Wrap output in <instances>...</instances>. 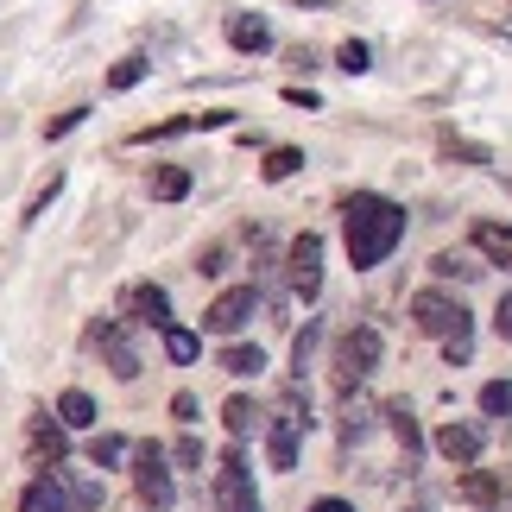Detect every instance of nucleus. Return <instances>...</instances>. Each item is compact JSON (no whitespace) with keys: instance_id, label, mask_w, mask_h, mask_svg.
I'll return each instance as SVG.
<instances>
[{"instance_id":"nucleus-30","label":"nucleus","mask_w":512,"mask_h":512,"mask_svg":"<svg viewBox=\"0 0 512 512\" xmlns=\"http://www.w3.org/2000/svg\"><path fill=\"white\" fill-rule=\"evenodd\" d=\"M336 64H342L348 76H361V70H367V45H361V38H348V45L336 51Z\"/></svg>"},{"instance_id":"nucleus-4","label":"nucleus","mask_w":512,"mask_h":512,"mask_svg":"<svg viewBox=\"0 0 512 512\" xmlns=\"http://www.w3.org/2000/svg\"><path fill=\"white\" fill-rule=\"evenodd\" d=\"M304 424H310V405L298 399V392H285L279 418L266 424V456H272V468H291V462H298V430Z\"/></svg>"},{"instance_id":"nucleus-13","label":"nucleus","mask_w":512,"mask_h":512,"mask_svg":"<svg viewBox=\"0 0 512 512\" xmlns=\"http://www.w3.org/2000/svg\"><path fill=\"white\" fill-rule=\"evenodd\" d=\"M462 500L468 506H506L512 500V481H500V475H487V468H462Z\"/></svg>"},{"instance_id":"nucleus-34","label":"nucleus","mask_w":512,"mask_h":512,"mask_svg":"<svg viewBox=\"0 0 512 512\" xmlns=\"http://www.w3.org/2000/svg\"><path fill=\"white\" fill-rule=\"evenodd\" d=\"M171 418H184V424H196V399H190V392H177V399H171Z\"/></svg>"},{"instance_id":"nucleus-24","label":"nucleus","mask_w":512,"mask_h":512,"mask_svg":"<svg viewBox=\"0 0 512 512\" xmlns=\"http://www.w3.org/2000/svg\"><path fill=\"white\" fill-rule=\"evenodd\" d=\"M298 165H304V152H298V146H279V152H266V165H260V171H266V184H285V177L298 171Z\"/></svg>"},{"instance_id":"nucleus-28","label":"nucleus","mask_w":512,"mask_h":512,"mask_svg":"<svg viewBox=\"0 0 512 512\" xmlns=\"http://www.w3.org/2000/svg\"><path fill=\"white\" fill-rule=\"evenodd\" d=\"M140 76H146V57H121V64L108 70V89H133Z\"/></svg>"},{"instance_id":"nucleus-1","label":"nucleus","mask_w":512,"mask_h":512,"mask_svg":"<svg viewBox=\"0 0 512 512\" xmlns=\"http://www.w3.org/2000/svg\"><path fill=\"white\" fill-rule=\"evenodd\" d=\"M342 241H348V266L354 272L380 266L386 253L405 241V209L386 203V196H373V190H354L342 203Z\"/></svg>"},{"instance_id":"nucleus-29","label":"nucleus","mask_w":512,"mask_h":512,"mask_svg":"<svg viewBox=\"0 0 512 512\" xmlns=\"http://www.w3.org/2000/svg\"><path fill=\"white\" fill-rule=\"evenodd\" d=\"M310 354H317V323H304V336L291 342V367L304 373V367H310Z\"/></svg>"},{"instance_id":"nucleus-19","label":"nucleus","mask_w":512,"mask_h":512,"mask_svg":"<svg viewBox=\"0 0 512 512\" xmlns=\"http://www.w3.org/2000/svg\"><path fill=\"white\" fill-rule=\"evenodd\" d=\"M57 481H64L70 512H102V481L95 475H57Z\"/></svg>"},{"instance_id":"nucleus-2","label":"nucleus","mask_w":512,"mask_h":512,"mask_svg":"<svg viewBox=\"0 0 512 512\" xmlns=\"http://www.w3.org/2000/svg\"><path fill=\"white\" fill-rule=\"evenodd\" d=\"M380 348H386L380 329H373V323H354L348 336L336 342V392H354V386H361L367 373L380 367Z\"/></svg>"},{"instance_id":"nucleus-32","label":"nucleus","mask_w":512,"mask_h":512,"mask_svg":"<svg viewBox=\"0 0 512 512\" xmlns=\"http://www.w3.org/2000/svg\"><path fill=\"white\" fill-rule=\"evenodd\" d=\"M171 456H177V462H184V468H203V443H196V437H184V443H177V449H171Z\"/></svg>"},{"instance_id":"nucleus-15","label":"nucleus","mask_w":512,"mask_h":512,"mask_svg":"<svg viewBox=\"0 0 512 512\" xmlns=\"http://www.w3.org/2000/svg\"><path fill=\"white\" fill-rule=\"evenodd\" d=\"M475 253L494 266H512V222H475Z\"/></svg>"},{"instance_id":"nucleus-10","label":"nucleus","mask_w":512,"mask_h":512,"mask_svg":"<svg viewBox=\"0 0 512 512\" xmlns=\"http://www.w3.org/2000/svg\"><path fill=\"white\" fill-rule=\"evenodd\" d=\"M481 424H462V418H449L443 430H437V456L449 462V468H475L481 462Z\"/></svg>"},{"instance_id":"nucleus-26","label":"nucleus","mask_w":512,"mask_h":512,"mask_svg":"<svg viewBox=\"0 0 512 512\" xmlns=\"http://www.w3.org/2000/svg\"><path fill=\"white\" fill-rule=\"evenodd\" d=\"M430 272H437V279H475V260H462V253H437V260H430Z\"/></svg>"},{"instance_id":"nucleus-25","label":"nucleus","mask_w":512,"mask_h":512,"mask_svg":"<svg viewBox=\"0 0 512 512\" xmlns=\"http://www.w3.org/2000/svg\"><path fill=\"white\" fill-rule=\"evenodd\" d=\"M159 336H165V354H171V361H196V354H203V342H196L190 329H177V323L159 329Z\"/></svg>"},{"instance_id":"nucleus-12","label":"nucleus","mask_w":512,"mask_h":512,"mask_svg":"<svg viewBox=\"0 0 512 512\" xmlns=\"http://www.w3.org/2000/svg\"><path fill=\"white\" fill-rule=\"evenodd\" d=\"M127 317L146 323V329H171V298H165V285H133V291H127Z\"/></svg>"},{"instance_id":"nucleus-21","label":"nucleus","mask_w":512,"mask_h":512,"mask_svg":"<svg viewBox=\"0 0 512 512\" xmlns=\"http://www.w3.org/2000/svg\"><path fill=\"white\" fill-rule=\"evenodd\" d=\"M260 367H266L260 348H247V342H228L222 348V373H234V380H247V373H260Z\"/></svg>"},{"instance_id":"nucleus-3","label":"nucleus","mask_w":512,"mask_h":512,"mask_svg":"<svg viewBox=\"0 0 512 512\" xmlns=\"http://www.w3.org/2000/svg\"><path fill=\"white\" fill-rule=\"evenodd\" d=\"M411 323L437 342L468 336V310H462V298H449V291H418V298H411Z\"/></svg>"},{"instance_id":"nucleus-27","label":"nucleus","mask_w":512,"mask_h":512,"mask_svg":"<svg viewBox=\"0 0 512 512\" xmlns=\"http://www.w3.org/2000/svg\"><path fill=\"white\" fill-rule=\"evenodd\" d=\"M121 456H127V437H95V443H89V462H95V468H114Z\"/></svg>"},{"instance_id":"nucleus-22","label":"nucleus","mask_w":512,"mask_h":512,"mask_svg":"<svg viewBox=\"0 0 512 512\" xmlns=\"http://www.w3.org/2000/svg\"><path fill=\"white\" fill-rule=\"evenodd\" d=\"M152 196H159V203L190 196V171H184V165H159V171H152Z\"/></svg>"},{"instance_id":"nucleus-31","label":"nucleus","mask_w":512,"mask_h":512,"mask_svg":"<svg viewBox=\"0 0 512 512\" xmlns=\"http://www.w3.org/2000/svg\"><path fill=\"white\" fill-rule=\"evenodd\" d=\"M83 121H89V108H70V114H57V121H51L45 133H51V140H64V133H76Z\"/></svg>"},{"instance_id":"nucleus-14","label":"nucleus","mask_w":512,"mask_h":512,"mask_svg":"<svg viewBox=\"0 0 512 512\" xmlns=\"http://www.w3.org/2000/svg\"><path fill=\"white\" fill-rule=\"evenodd\" d=\"M228 45L260 57V51H272V26H266L260 13H228Z\"/></svg>"},{"instance_id":"nucleus-18","label":"nucleus","mask_w":512,"mask_h":512,"mask_svg":"<svg viewBox=\"0 0 512 512\" xmlns=\"http://www.w3.org/2000/svg\"><path fill=\"white\" fill-rule=\"evenodd\" d=\"M57 424H64V430H89L95 424V399H89L83 386H70L64 399H57Z\"/></svg>"},{"instance_id":"nucleus-16","label":"nucleus","mask_w":512,"mask_h":512,"mask_svg":"<svg viewBox=\"0 0 512 512\" xmlns=\"http://www.w3.org/2000/svg\"><path fill=\"white\" fill-rule=\"evenodd\" d=\"M386 424H392V437H399V449H405V468H411V462H418V449H424L411 405H405V399H392V405H386Z\"/></svg>"},{"instance_id":"nucleus-23","label":"nucleus","mask_w":512,"mask_h":512,"mask_svg":"<svg viewBox=\"0 0 512 512\" xmlns=\"http://www.w3.org/2000/svg\"><path fill=\"white\" fill-rule=\"evenodd\" d=\"M481 411H487V418H506V424H512V380H487V386H481Z\"/></svg>"},{"instance_id":"nucleus-6","label":"nucleus","mask_w":512,"mask_h":512,"mask_svg":"<svg viewBox=\"0 0 512 512\" xmlns=\"http://www.w3.org/2000/svg\"><path fill=\"white\" fill-rule=\"evenodd\" d=\"M215 506H222V512H260L253 475H247V462L234 456V449H228L222 462H215Z\"/></svg>"},{"instance_id":"nucleus-17","label":"nucleus","mask_w":512,"mask_h":512,"mask_svg":"<svg viewBox=\"0 0 512 512\" xmlns=\"http://www.w3.org/2000/svg\"><path fill=\"white\" fill-rule=\"evenodd\" d=\"M19 512H70L64 481H57V475H38V481L26 487V500H19Z\"/></svg>"},{"instance_id":"nucleus-33","label":"nucleus","mask_w":512,"mask_h":512,"mask_svg":"<svg viewBox=\"0 0 512 512\" xmlns=\"http://www.w3.org/2000/svg\"><path fill=\"white\" fill-rule=\"evenodd\" d=\"M494 329H500V342H512V291H506L500 310H494Z\"/></svg>"},{"instance_id":"nucleus-5","label":"nucleus","mask_w":512,"mask_h":512,"mask_svg":"<svg viewBox=\"0 0 512 512\" xmlns=\"http://www.w3.org/2000/svg\"><path fill=\"white\" fill-rule=\"evenodd\" d=\"M133 487H140V500L152 512H165L177 500V487H171V468H165V449L159 443H140L133 449Z\"/></svg>"},{"instance_id":"nucleus-35","label":"nucleus","mask_w":512,"mask_h":512,"mask_svg":"<svg viewBox=\"0 0 512 512\" xmlns=\"http://www.w3.org/2000/svg\"><path fill=\"white\" fill-rule=\"evenodd\" d=\"M310 512H354V506H348V500H317Z\"/></svg>"},{"instance_id":"nucleus-7","label":"nucleus","mask_w":512,"mask_h":512,"mask_svg":"<svg viewBox=\"0 0 512 512\" xmlns=\"http://www.w3.org/2000/svg\"><path fill=\"white\" fill-rule=\"evenodd\" d=\"M253 310H260V291H253V285H234V291H222V298L203 310V329H209V336H241Z\"/></svg>"},{"instance_id":"nucleus-8","label":"nucleus","mask_w":512,"mask_h":512,"mask_svg":"<svg viewBox=\"0 0 512 512\" xmlns=\"http://www.w3.org/2000/svg\"><path fill=\"white\" fill-rule=\"evenodd\" d=\"M291 291L310 304L323 291V234H298L291 241Z\"/></svg>"},{"instance_id":"nucleus-9","label":"nucleus","mask_w":512,"mask_h":512,"mask_svg":"<svg viewBox=\"0 0 512 512\" xmlns=\"http://www.w3.org/2000/svg\"><path fill=\"white\" fill-rule=\"evenodd\" d=\"M95 348H102V361H108L114 380H133V373H140V348H133L127 323H95Z\"/></svg>"},{"instance_id":"nucleus-11","label":"nucleus","mask_w":512,"mask_h":512,"mask_svg":"<svg viewBox=\"0 0 512 512\" xmlns=\"http://www.w3.org/2000/svg\"><path fill=\"white\" fill-rule=\"evenodd\" d=\"M26 449H32V468H45V475H57V468H64V424H51L45 411H38L32 418V430H26Z\"/></svg>"},{"instance_id":"nucleus-20","label":"nucleus","mask_w":512,"mask_h":512,"mask_svg":"<svg viewBox=\"0 0 512 512\" xmlns=\"http://www.w3.org/2000/svg\"><path fill=\"white\" fill-rule=\"evenodd\" d=\"M222 424H228V437H253V430H260V411H253V399L234 392V399L222 405Z\"/></svg>"}]
</instances>
